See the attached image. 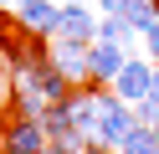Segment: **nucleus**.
Returning <instances> with one entry per match:
<instances>
[{
  "instance_id": "nucleus-1",
  "label": "nucleus",
  "mask_w": 159,
  "mask_h": 154,
  "mask_svg": "<svg viewBox=\"0 0 159 154\" xmlns=\"http://www.w3.org/2000/svg\"><path fill=\"white\" fill-rule=\"evenodd\" d=\"M134 123H139L134 118V103H123L118 92H103V87H98V118H93V139L98 144H113V149H118V139H123Z\"/></svg>"
},
{
  "instance_id": "nucleus-2",
  "label": "nucleus",
  "mask_w": 159,
  "mask_h": 154,
  "mask_svg": "<svg viewBox=\"0 0 159 154\" xmlns=\"http://www.w3.org/2000/svg\"><path fill=\"white\" fill-rule=\"evenodd\" d=\"M87 46L93 41H72V36H46V57L72 77V87L93 82V62H87Z\"/></svg>"
},
{
  "instance_id": "nucleus-3",
  "label": "nucleus",
  "mask_w": 159,
  "mask_h": 154,
  "mask_svg": "<svg viewBox=\"0 0 159 154\" xmlns=\"http://www.w3.org/2000/svg\"><path fill=\"white\" fill-rule=\"evenodd\" d=\"M113 92L123 103L149 98V92H154V62H149V57H128L123 67H118V77H113Z\"/></svg>"
},
{
  "instance_id": "nucleus-4",
  "label": "nucleus",
  "mask_w": 159,
  "mask_h": 154,
  "mask_svg": "<svg viewBox=\"0 0 159 154\" xmlns=\"http://www.w3.org/2000/svg\"><path fill=\"white\" fill-rule=\"evenodd\" d=\"M57 36H72V41H98V16L87 10V0L57 5Z\"/></svg>"
},
{
  "instance_id": "nucleus-5",
  "label": "nucleus",
  "mask_w": 159,
  "mask_h": 154,
  "mask_svg": "<svg viewBox=\"0 0 159 154\" xmlns=\"http://www.w3.org/2000/svg\"><path fill=\"white\" fill-rule=\"evenodd\" d=\"M87 62H93V87H103V82L118 77V67L128 62V51L118 46V41H93V46H87Z\"/></svg>"
},
{
  "instance_id": "nucleus-6",
  "label": "nucleus",
  "mask_w": 159,
  "mask_h": 154,
  "mask_svg": "<svg viewBox=\"0 0 159 154\" xmlns=\"http://www.w3.org/2000/svg\"><path fill=\"white\" fill-rule=\"evenodd\" d=\"M16 21H21L26 31H36V36H57V5L52 0H16Z\"/></svg>"
},
{
  "instance_id": "nucleus-7",
  "label": "nucleus",
  "mask_w": 159,
  "mask_h": 154,
  "mask_svg": "<svg viewBox=\"0 0 159 154\" xmlns=\"http://www.w3.org/2000/svg\"><path fill=\"white\" fill-rule=\"evenodd\" d=\"M41 144H46L41 118H16L5 128V154H41Z\"/></svg>"
},
{
  "instance_id": "nucleus-8",
  "label": "nucleus",
  "mask_w": 159,
  "mask_h": 154,
  "mask_svg": "<svg viewBox=\"0 0 159 154\" xmlns=\"http://www.w3.org/2000/svg\"><path fill=\"white\" fill-rule=\"evenodd\" d=\"M134 36H139V26L123 16V10H108V16L98 21V41H118V46H128Z\"/></svg>"
},
{
  "instance_id": "nucleus-9",
  "label": "nucleus",
  "mask_w": 159,
  "mask_h": 154,
  "mask_svg": "<svg viewBox=\"0 0 159 154\" xmlns=\"http://www.w3.org/2000/svg\"><path fill=\"white\" fill-rule=\"evenodd\" d=\"M118 154H159V133L149 123H134V128L118 139Z\"/></svg>"
},
{
  "instance_id": "nucleus-10",
  "label": "nucleus",
  "mask_w": 159,
  "mask_h": 154,
  "mask_svg": "<svg viewBox=\"0 0 159 154\" xmlns=\"http://www.w3.org/2000/svg\"><path fill=\"white\" fill-rule=\"evenodd\" d=\"M41 128H46V139H62L67 128H77V123H72V108H67V98H62V103H46Z\"/></svg>"
},
{
  "instance_id": "nucleus-11",
  "label": "nucleus",
  "mask_w": 159,
  "mask_h": 154,
  "mask_svg": "<svg viewBox=\"0 0 159 154\" xmlns=\"http://www.w3.org/2000/svg\"><path fill=\"white\" fill-rule=\"evenodd\" d=\"M16 103V62L0 51V108H11Z\"/></svg>"
},
{
  "instance_id": "nucleus-12",
  "label": "nucleus",
  "mask_w": 159,
  "mask_h": 154,
  "mask_svg": "<svg viewBox=\"0 0 159 154\" xmlns=\"http://www.w3.org/2000/svg\"><path fill=\"white\" fill-rule=\"evenodd\" d=\"M57 144H62L67 154H82L87 144H93V133H87V128H67V133H62V139H57Z\"/></svg>"
},
{
  "instance_id": "nucleus-13",
  "label": "nucleus",
  "mask_w": 159,
  "mask_h": 154,
  "mask_svg": "<svg viewBox=\"0 0 159 154\" xmlns=\"http://www.w3.org/2000/svg\"><path fill=\"white\" fill-rule=\"evenodd\" d=\"M139 41H144V57H149V62H159V16L149 21L144 31H139Z\"/></svg>"
},
{
  "instance_id": "nucleus-14",
  "label": "nucleus",
  "mask_w": 159,
  "mask_h": 154,
  "mask_svg": "<svg viewBox=\"0 0 159 154\" xmlns=\"http://www.w3.org/2000/svg\"><path fill=\"white\" fill-rule=\"evenodd\" d=\"M82 154H118V149H113V144H98V139H93V144H87Z\"/></svg>"
},
{
  "instance_id": "nucleus-15",
  "label": "nucleus",
  "mask_w": 159,
  "mask_h": 154,
  "mask_svg": "<svg viewBox=\"0 0 159 154\" xmlns=\"http://www.w3.org/2000/svg\"><path fill=\"white\" fill-rule=\"evenodd\" d=\"M98 5H103V16H108V10H123L128 0H98Z\"/></svg>"
},
{
  "instance_id": "nucleus-16",
  "label": "nucleus",
  "mask_w": 159,
  "mask_h": 154,
  "mask_svg": "<svg viewBox=\"0 0 159 154\" xmlns=\"http://www.w3.org/2000/svg\"><path fill=\"white\" fill-rule=\"evenodd\" d=\"M41 154H67V149H62L57 139H46V144H41Z\"/></svg>"
},
{
  "instance_id": "nucleus-17",
  "label": "nucleus",
  "mask_w": 159,
  "mask_h": 154,
  "mask_svg": "<svg viewBox=\"0 0 159 154\" xmlns=\"http://www.w3.org/2000/svg\"><path fill=\"white\" fill-rule=\"evenodd\" d=\"M154 98H159V62H154Z\"/></svg>"
},
{
  "instance_id": "nucleus-18",
  "label": "nucleus",
  "mask_w": 159,
  "mask_h": 154,
  "mask_svg": "<svg viewBox=\"0 0 159 154\" xmlns=\"http://www.w3.org/2000/svg\"><path fill=\"white\" fill-rule=\"evenodd\" d=\"M0 154H5V128H0Z\"/></svg>"
},
{
  "instance_id": "nucleus-19",
  "label": "nucleus",
  "mask_w": 159,
  "mask_h": 154,
  "mask_svg": "<svg viewBox=\"0 0 159 154\" xmlns=\"http://www.w3.org/2000/svg\"><path fill=\"white\" fill-rule=\"evenodd\" d=\"M0 5H16V0H0Z\"/></svg>"
},
{
  "instance_id": "nucleus-20",
  "label": "nucleus",
  "mask_w": 159,
  "mask_h": 154,
  "mask_svg": "<svg viewBox=\"0 0 159 154\" xmlns=\"http://www.w3.org/2000/svg\"><path fill=\"white\" fill-rule=\"evenodd\" d=\"M154 133H159V118H154Z\"/></svg>"
}]
</instances>
